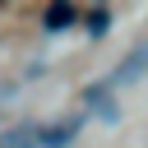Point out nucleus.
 I'll return each instance as SVG.
<instances>
[{"instance_id": "3", "label": "nucleus", "mask_w": 148, "mask_h": 148, "mask_svg": "<svg viewBox=\"0 0 148 148\" xmlns=\"http://www.w3.org/2000/svg\"><path fill=\"white\" fill-rule=\"evenodd\" d=\"M143 60H148V46H139V51H134V60H130V65H120L111 83H130V79H139V74H143Z\"/></svg>"}, {"instance_id": "5", "label": "nucleus", "mask_w": 148, "mask_h": 148, "mask_svg": "<svg viewBox=\"0 0 148 148\" xmlns=\"http://www.w3.org/2000/svg\"><path fill=\"white\" fill-rule=\"evenodd\" d=\"M106 23H111L106 9H92V14H88V32H106Z\"/></svg>"}, {"instance_id": "4", "label": "nucleus", "mask_w": 148, "mask_h": 148, "mask_svg": "<svg viewBox=\"0 0 148 148\" xmlns=\"http://www.w3.org/2000/svg\"><path fill=\"white\" fill-rule=\"evenodd\" d=\"M69 134H74V125H60V130L42 134V143H46V148H65V143H69Z\"/></svg>"}, {"instance_id": "2", "label": "nucleus", "mask_w": 148, "mask_h": 148, "mask_svg": "<svg viewBox=\"0 0 148 148\" xmlns=\"http://www.w3.org/2000/svg\"><path fill=\"white\" fill-rule=\"evenodd\" d=\"M69 23H74V5H65V0H60V5H51V9H46V28H51V32H60V28H69Z\"/></svg>"}, {"instance_id": "1", "label": "nucleus", "mask_w": 148, "mask_h": 148, "mask_svg": "<svg viewBox=\"0 0 148 148\" xmlns=\"http://www.w3.org/2000/svg\"><path fill=\"white\" fill-rule=\"evenodd\" d=\"M37 143H42V130H32V125H18V130L0 134V148H37Z\"/></svg>"}]
</instances>
